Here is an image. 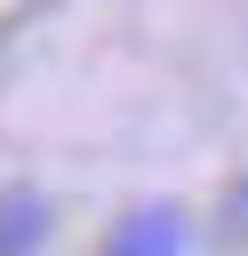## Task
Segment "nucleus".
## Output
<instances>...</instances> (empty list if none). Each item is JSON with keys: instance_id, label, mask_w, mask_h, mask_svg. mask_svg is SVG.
I'll return each mask as SVG.
<instances>
[{"instance_id": "nucleus-2", "label": "nucleus", "mask_w": 248, "mask_h": 256, "mask_svg": "<svg viewBox=\"0 0 248 256\" xmlns=\"http://www.w3.org/2000/svg\"><path fill=\"white\" fill-rule=\"evenodd\" d=\"M40 240H48V200L8 192V200H0V256H32Z\"/></svg>"}, {"instance_id": "nucleus-1", "label": "nucleus", "mask_w": 248, "mask_h": 256, "mask_svg": "<svg viewBox=\"0 0 248 256\" xmlns=\"http://www.w3.org/2000/svg\"><path fill=\"white\" fill-rule=\"evenodd\" d=\"M96 256H184V216H176L168 200L128 208V216L104 232V248H96Z\"/></svg>"}]
</instances>
